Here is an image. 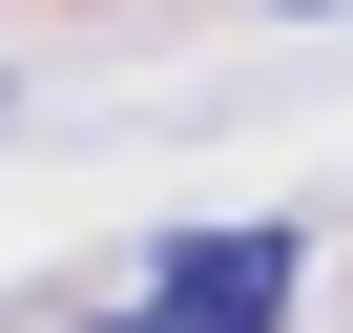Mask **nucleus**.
Returning a JSON list of instances; mask_svg holds the SVG:
<instances>
[{
  "mask_svg": "<svg viewBox=\"0 0 353 333\" xmlns=\"http://www.w3.org/2000/svg\"><path fill=\"white\" fill-rule=\"evenodd\" d=\"M104 333H291V229H166Z\"/></svg>",
  "mask_w": 353,
  "mask_h": 333,
  "instance_id": "1",
  "label": "nucleus"
},
{
  "mask_svg": "<svg viewBox=\"0 0 353 333\" xmlns=\"http://www.w3.org/2000/svg\"><path fill=\"white\" fill-rule=\"evenodd\" d=\"M291 21H312V0H291Z\"/></svg>",
  "mask_w": 353,
  "mask_h": 333,
  "instance_id": "2",
  "label": "nucleus"
}]
</instances>
